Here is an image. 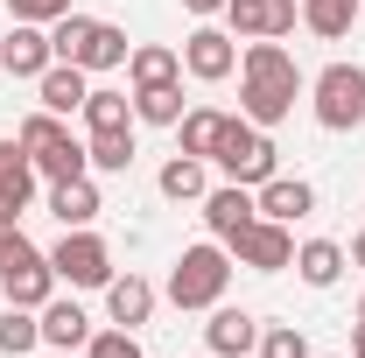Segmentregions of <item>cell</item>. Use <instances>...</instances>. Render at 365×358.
I'll list each match as a JSON object with an SVG mask.
<instances>
[{
	"label": "cell",
	"instance_id": "74e56055",
	"mask_svg": "<svg viewBox=\"0 0 365 358\" xmlns=\"http://www.w3.org/2000/svg\"><path fill=\"white\" fill-rule=\"evenodd\" d=\"M351 267H365V232H359V239H351Z\"/></svg>",
	"mask_w": 365,
	"mask_h": 358
},
{
	"label": "cell",
	"instance_id": "ba28073f",
	"mask_svg": "<svg viewBox=\"0 0 365 358\" xmlns=\"http://www.w3.org/2000/svg\"><path fill=\"white\" fill-rule=\"evenodd\" d=\"M295 21H302L295 0H225V29L239 43H281Z\"/></svg>",
	"mask_w": 365,
	"mask_h": 358
},
{
	"label": "cell",
	"instance_id": "4dcf8cb0",
	"mask_svg": "<svg viewBox=\"0 0 365 358\" xmlns=\"http://www.w3.org/2000/svg\"><path fill=\"white\" fill-rule=\"evenodd\" d=\"M295 71H302V63L281 43H246L239 49V78H295Z\"/></svg>",
	"mask_w": 365,
	"mask_h": 358
},
{
	"label": "cell",
	"instance_id": "f546056e",
	"mask_svg": "<svg viewBox=\"0 0 365 358\" xmlns=\"http://www.w3.org/2000/svg\"><path fill=\"white\" fill-rule=\"evenodd\" d=\"M36 162H14V169H0V218H14L21 225V211H29V204H36Z\"/></svg>",
	"mask_w": 365,
	"mask_h": 358
},
{
	"label": "cell",
	"instance_id": "e0dca14e",
	"mask_svg": "<svg viewBox=\"0 0 365 358\" xmlns=\"http://www.w3.org/2000/svg\"><path fill=\"white\" fill-rule=\"evenodd\" d=\"M155 190H162L169 204H204V190H211L204 155H169V162H162V176H155Z\"/></svg>",
	"mask_w": 365,
	"mask_h": 358
},
{
	"label": "cell",
	"instance_id": "9a60e30c",
	"mask_svg": "<svg viewBox=\"0 0 365 358\" xmlns=\"http://www.w3.org/2000/svg\"><path fill=\"white\" fill-rule=\"evenodd\" d=\"M204 344H211L218 358H253V344H260V316H253V310H211Z\"/></svg>",
	"mask_w": 365,
	"mask_h": 358
},
{
	"label": "cell",
	"instance_id": "d590c367",
	"mask_svg": "<svg viewBox=\"0 0 365 358\" xmlns=\"http://www.w3.org/2000/svg\"><path fill=\"white\" fill-rule=\"evenodd\" d=\"M14 162H29V148L21 140H0V169H14Z\"/></svg>",
	"mask_w": 365,
	"mask_h": 358
},
{
	"label": "cell",
	"instance_id": "5bb4252c",
	"mask_svg": "<svg viewBox=\"0 0 365 358\" xmlns=\"http://www.w3.org/2000/svg\"><path fill=\"white\" fill-rule=\"evenodd\" d=\"M106 316H113L120 330H140V323L155 316V281H148V274H113V281H106Z\"/></svg>",
	"mask_w": 365,
	"mask_h": 358
},
{
	"label": "cell",
	"instance_id": "5b68a950",
	"mask_svg": "<svg viewBox=\"0 0 365 358\" xmlns=\"http://www.w3.org/2000/svg\"><path fill=\"white\" fill-rule=\"evenodd\" d=\"M49 267H56V281H71V288H106L113 281V246L91 225H63V239L49 246Z\"/></svg>",
	"mask_w": 365,
	"mask_h": 358
},
{
	"label": "cell",
	"instance_id": "484cf974",
	"mask_svg": "<svg viewBox=\"0 0 365 358\" xmlns=\"http://www.w3.org/2000/svg\"><path fill=\"white\" fill-rule=\"evenodd\" d=\"M182 113H190V106H182V78H176V85H148V91H134V120H148V127H176Z\"/></svg>",
	"mask_w": 365,
	"mask_h": 358
},
{
	"label": "cell",
	"instance_id": "44dd1931",
	"mask_svg": "<svg viewBox=\"0 0 365 358\" xmlns=\"http://www.w3.org/2000/svg\"><path fill=\"white\" fill-rule=\"evenodd\" d=\"M91 176H127L134 169V127H106V134H85Z\"/></svg>",
	"mask_w": 365,
	"mask_h": 358
},
{
	"label": "cell",
	"instance_id": "8d00e7d4",
	"mask_svg": "<svg viewBox=\"0 0 365 358\" xmlns=\"http://www.w3.org/2000/svg\"><path fill=\"white\" fill-rule=\"evenodd\" d=\"M190 14H225V0H182Z\"/></svg>",
	"mask_w": 365,
	"mask_h": 358
},
{
	"label": "cell",
	"instance_id": "9c48e42d",
	"mask_svg": "<svg viewBox=\"0 0 365 358\" xmlns=\"http://www.w3.org/2000/svg\"><path fill=\"white\" fill-rule=\"evenodd\" d=\"M295 98H302V71L295 78H239V113L253 127H281L295 113Z\"/></svg>",
	"mask_w": 365,
	"mask_h": 358
},
{
	"label": "cell",
	"instance_id": "cb8c5ba5",
	"mask_svg": "<svg viewBox=\"0 0 365 358\" xmlns=\"http://www.w3.org/2000/svg\"><path fill=\"white\" fill-rule=\"evenodd\" d=\"M36 176H43V183H71V176H91V155H85V140H78V134H63L56 148H43V155H36Z\"/></svg>",
	"mask_w": 365,
	"mask_h": 358
},
{
	"label": "cell",
	"instance_id": "d4e9b609",
	"mask_svg": "<svg viewBox=\"0 0 365 358\" xmlns=\"http://www.w3.org/2000/svg\"><path fill=\"white\" fill-rule=\"evenodd\" d=\"M176 134H182V155H204V162H211V148L225 134V113H218V106H190L176 120Z\"/></svg>",
	"mask_w": 365,
	"mask_h": 358
},
{
	"label": "cell",
	"instance_id": "7a4b0ae2",
	"mask_svg": "<svg viewBox=\"0 0 365 358\" xmlns=\"http://www.w3.org/2000/svg\"><path fill=\"white\" fill-rule=\"evenodd\" d=\"M274 155H281V148L267 140V127H253L246 113H225V134H218V148H211V162L225 169V183L260 190L267 176H281V169H274Z\"/></svg>",
	"mask_w": 365,
	"mask_h": 358
},
{
	"label": "cell",
	"instance_id": "836d02e7",
	"mask_svg": "<svg viewBox=\"0 0 365 358\" xmlns=\"http://www.w3.org/2000/svg\"><path fill=\"white\" fill-rule=\"evenodd\" d=\"M85 358H140V330H91V344H85Z\"/></svg>",
	"mask_w": 365,
	"mask_h": 358
},
{
	"label": "cell",
	"instance_id": "52a82bcc",
	"mask_svg": "<svg viewBox=\"0 0 365 358\" xmlns=\"http://www.w3.org/2000/svg\"><path fill=\"white\" fill-rule=\"evenodd\" d=\"M182 71H190L197 85H225L232 71H239V36H232V29H211V21L190 29V36H182Z\"/></svg>",
	"mask_w": 365,
	"mask_h": 358
},
{
	"label": "cell",
	"instance_id": "4fadbf2b",
	"mask_svg": "<svg viewBox=\"0 0 365 358\" xmlns=\"http://www.w3.org/2000/svg\"><path fill=\"white\" fill-rule=\"evenodd\" d=\"M253 204H260V218L295 225V218H309V211H317V190H309L302 176H267L260 190H253Z\"/></svg>",
	"mask_w": 365,
	"mask_h": 358
},
{
	"label": "cell",
	"instance_id": "f35d334b",
	"mask_svg": "<svg viewBox=\"0 0 365 358\" xmlns=\"http://www.w3.org/2000/svg\"><path fill=\"white\" fill-rule=\"evenodd\" d=\"M351 358H365V323H359V330H351Z\"/></svg>",
	"mask_w": 365,
	"mask_h": 358
},
{
	"label": "cell",
	"instance_id": "7402d4cb",
	"mask_svg": "<svg viewBox=\"0 0 365 358\" xmlns=\"http://www.w3.org/2000/svg\"><path fill=\"white\" fill-rule=\"evenodd\" d=\"M351 21H359V0H302V29L323 43H344Z\"/></svg>",
	"mask_w": 365,
	"mask_h": 358
},
{
	"label": "cell",
	"instance_id": "3957f363",
	"mask_svg": "<svg viewBox=\"0 0 365 358\" xmlns=\"http://www.w3.org/2000/svg\"><path fill=\"white\" fill-rule=\"evenodd\" d=\"M309 98H317V127L323 134H351L365 127V71L359 63H330L309 78Z\"/></svg>",
	"mask_w": 365,
	"mask_h": 358
},
{
	"label": "cell",
	"instance_id": "277c9868",
	"mask_svg": "<svg viewBox=\"0 0 365 358\" xmlns=\"http://www.w3.org/2000/svg\"><path fill=\"white\" fill-rule=\"evenodd\" d=\"M0 288H7L14 310H43L56 295V267H49L43 246H29V232H14V246L0 253Z\"/></svg>",
	"mask_w": 365,
	"mask_h": 358
},
{
	"label": "cell",
	"instance_id": "7c38bea8",
	"mask_svg": "<svg viewBox=\"0 0 365 358\" xmlns=\"http://www.w3.org/2000/svg\"><path fill=\"white\" fill-rule=\"evenodd\" d=\"M85 91H91V71H85V63H49L43 78H36V98H43V113H56V120L85 113Z\"/></svg>",
	"mask_w": 365,
	"mask_h": 358
},
{
	"label": "cell",
	"instance_id": "603a6c76",
	"mask_svg": "<svg viewBox=\"0 0 365 358\" xmlns=\"http://www.w3.org/2000/svg\"><path fill=\"white\" fill-rule=\"evenodd\" d=\"M106 127H134V98L113 85H91L85 91V134H106Z\"/></svg>",
	"mask_w": 365,
	"mask_h": 358
},
{
	"label": "cell",
	"instance_id": "e575fe53",
	"mask_svg": "<svg viewBox=\"0 0 365 358\" xmlns=\"http://www.w3.org/2000/svg\"><path fill=\"white\" fill-rule=\"evenodd\" d=\"M7 14H14V21H36V29H49L56 14H71V0H7Z\"/></svg>",
	"mask_w": 365,
	"mask_h": 358
},
{
	"label": "cell",
	"instance_id": "1f68e13d",
	"mask_svg": "<svg viewBox=\"0 0 365 358\" xmlns=\"http://www.w3.org/2000/svg\"><path fill=\"white\" fill-rule=\"evenodd\" d=\"M71 134V127H63V120H56V113H43V106H36V113H29V120H21V127H14V140H21V148H29V162H36V155H43V148H56V140Z\"/></svg>",
	"mask_w": 365,
	"mask_h": 358
},
{
	"label": "cell",
	"instance_id": "ab89813d",
	"mask_svg": "<svg viewBox=\"0 0 365 358\" xmlns=\"http://www.w3.org/2000/svg\"><path fill=\"white\" fill-rule=\"evenodd\" d=\"M359 323H365V295H359Z\"/></svg>",
	"mask_w": 365,
	"mask_h": 358
},
{
	"label": "cell",
	"instance_id": "ac0fdd59",
	"mask_svg": "<svg viewBox=\"0 0 365 358\" xmlns=\"http://www.w3.org/2000/svg\"><path fill=\"white\" fill-rule=\"evenodd\" d=\"M49 211H56V225H91L106 211V197L91 176H71V183H49Z\"/></svg>",
	"mask_w": 365,
	"mask_h": 358
},
{
	"label": "cell",
	"instance_id": "30bf717a",
	"mask_svg": "<svg viewBox=\"0 0 365 358\" xmlns=\"http://www.w3.org/2000/svg\"><path fill=\"white\" fill-rule=\"evenodd\" d=\"M253 218H260V204H253V190H246V183H218V190H204V225H211V239H218V246H232Z\"/></svg>",
	"mask_w": 365,
	"mask_h": 358
},
{
	"label": "cell",
	"instance_id": "f1b7e54d",
	"mask_svg": "<svg viewBox=\"0 0 365 358\" xmlns=\"http://www.w3.org/2000/svg\"><path fill=\"white\" fill-rule=\"evenodd\" d=\"M134 56V43H127V29L120 21H98L91 29V43H85V71H120Z\"/></svg>",
	"mask_w": 365,
	"mask_h": 358
},
{
	"label": "cell",
	"instance_id": "2e32d148",
	"mask_svg": "<svg viewBox=\"0 0 365 358\" xmlns=\"http://www.w3.org/2000/svg\"><path fill=\"white\" fill-rule=\"evenodd\" d=\"M344 267H351V253H344L337 239H302V246H295V274H302L309 288H337Z\"/></svg>",
	"mask_w": 365,
	"mask_h": 358
},
{
	"label": "cell",
	"instance_id": "4316f807",
	"mask_svg": "<svg viewBox=\"0 0 365 358\" xmlns=\"http://www.w3.org/2000/svg\"><path fill=\"white\" fill-rule=\"evenodd\" d=\"M36 344H43V316L7 302V310H0V352H7V358H29Z\"/></svg>",
	"mask_w": 365,
	"mask_h": 358
},
{
	"label": "cell",
	"instance_id": "ffe728a7",
	"mask_svg": "<svg viewBox=\"0 0 365 358\" xmlns=\"http://www.w3.org/2000/svg\"><path fill=\"white\" fill-rule=\"evenodd\" d=\"M127 78H134V91H148V85H176V78H182V49H169V43H134Z\"/></svg>",
	"mask_w": 365,
	"mask_h": 358
},
{
	"label": "cell",
	"instance_id": "d6a6232c",
	"mask_svg": "<svg viewBox=\"0 0 365 358\" xmlns=\"http://www.w3.org/2000/svg\"><path fill=\"white\" fill-rule=\"evenodd\" d=\"M253 358H309V337L295 330V323H260V344Z\"/></svg>",
	"mask_w": 365,
	"mask_h": 358
},
{
	"label": "cell",
	"instance_id": "6da1fadb",
	"mask_svg": "<svg viewBox=\"0 0 365 358\" xmlns=\"http://www.w3.org/2000/svg\"><path fill=\"white\" fill-rule=\"evenodd\" d=\"M225 288H232V253L218 239L176 253V267H169V302H176V310H218Z\"/></svg>",
	"mask_w": 365,
	"mask_h": 358
},
{
	"label": "cell",
	"instance_id": "d6986e66",
	"mask_svg": "<svg viewBox=\"0 0 365 358\" xmlns=\"http://www.w3.org/2000/svg\"><path fill=\"white\" fill-rule=\"evenodd\" d=\"M36 316H43V344H56V352H78V344H91V316L78 310V302H56V295H49Z\"/></svg>",
	"mask_w": 365,
	"mask_h": 358
},
{
	"label": "cell",
	"instance_id": "8992f818",
	"mask_svg": "<svg viewBox=\"0 0 365 358\" xmlns=\"http://www.w3.org/2000/svg\"><path fill=\"white\" fill-rule=\"evenodd\" d=\"M225 253H232V267L281 274V267H295V232H288V225H274V218H253V225L225 246Z\"/></svg>",
	"mask_w": 365,
	"mask_h": 358
},
{
	"label": "cell",
	"instance_id": "83f0119b",
	"mask_svg": "<svg viewBox=\"0 0 365 358\" xmlns=\"http://www.w3.org/2000/svg\"><path fill=\"white\" fill-rule=\"evenodd\" d=\"M91 29H98V21H91V14H78V7H71V14H56V21H49V49H56V63H85Z\"/></svg>",
	"mask_w": 365,
	"mask_h": 358
},
{
	"label": "cell",
	"instance_id": "8fae6325",
	"mask_svg": "<svg viewBox=\"0 0 365 358\" xmlns=\"http://www.w3.org/2000/svg\"><path fill=\"white\" fill-rule=\"evenodd\" d=\"M49 63H56L49 29H36V21H14V29L0 36V71H7V78H43Z\"/></svg>",
	"mask_w": 365,
	"mask_h": 358
}]
</instances>
